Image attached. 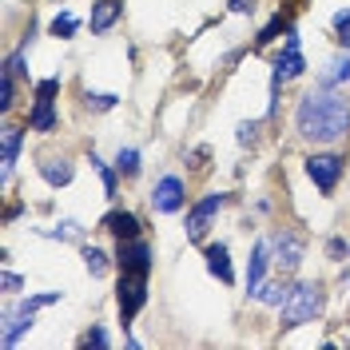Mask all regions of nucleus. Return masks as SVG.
<instances>
[{"label":"nucleus","mask_w":350,"mask_h":350,"mask_svg":"<svg viewBox=\"0 0 350 350\" xmlns=\"http://www.w3.org/2000/svg\"><path fill=\"white\" fill-rule=\"evenodd\" d=\"M295 131H299V139L314 144V148L342 144L350 135V100L334 88L314 84L295 108Z\"/></svg>","instance_id":"obj_1"},{"label":"nucleus","mask_w":350,"mask_h":350,"mask_svg":"<svg viewBox=\"0 0 350 350\" xmlns=\"http://www.w3.org/2000/svg\"><path fill=\"white\" fill-rule=\"evenodd\" d=\"M323 283L319 279H303V283L291 286V295H286V303L279 306V323H283V330H295L303 327V323H310L319 310H323Z\"/></svg>","instance_id":"obj_2"},{"label":"nucleus","mask_w":350,"mask_h":350,"mask_svg":"<svg viewBox=\"0 0 350 350\" xmlns=\"http://www.w3.org/2000/svg\"><path fill=\"white\" fill-rule=\"evenodd\" d=\"M306 72V56H303V40H299V28L291 24L286 28V44H283V52L275 56V72H271V116L279 111V88L291 84V80H299Z\"/></svg>","instance_id":"obj_3"},{"label":"nucleus","mask_w":350,"mask_h":350,"mask_svg":"<svg viewBox=\"0 0 350 350\" xmlns=\"http://www.w3.org/2000/svg\"><path fill=\"white\" fill-rule=\"evenodd\" d=\"M116 303H120V323L131 327V319L148 306V271H124L116 286Z\"/></svg>","instance_id":"obj_4"},{"label":"nucleus","mask_w":350,"mask_h":350,"mask_svg":"<svg viewBox=\"0 0 350 350\" xmlns=\"http://www.w3.org/2000/svg\"><path fill=\"white\" fill-rule=\"evenodd\" d=\"M271 259H275V271L279 275H295L299 267H303L306 259V239L299 235V231H291V227H283V231H275L271 235Z\"/></svg>","instance_id":"obj_5"},{"label":"nucleus","mask_w":350,"mask_h":350,"mask_svg":"<svg viewBox=\"0 0 350 350\" xmlns=\"http://www.w3.org/2000/svg\"><path fill=\"white\" fill-rule=\"evenodd\" d=\"M347 172V159L338 152H314L306 155V175H310V183L323 191V196H334V187H338V179Z\"/></svg>","instance_id":"obj_6"},{"label":"nucleus","mask_w":350,"mask_h":350,"mask_svg":"<svg viewBox=\"0 0 350 350\" xmlns=\"http://www.w3.org/2000/svg\"><path fill=\"white\" fill-rule=\"evenodd\" d=\"M227 207V196L223 191H211V196H203L187 211V223H183V235H187V243H203L207 239V231H211V223H215V215Z\"/></svg>","instance_id":"obj_7"},{"label":"nucleus","mask_w":350,"mask_h":350,"mask_svg":"<svg viewBox=\"0 0 350 350\" xmlns=\"http://www.w3.org/2000/svg\"><path fill=\"white\" fill-rule=\"evenodd\" d=\"M183 203H187V183H183L179 175H163V179H155L152 207L159 211V215H175V211H183Z\"/></svg>","instance_id":"obj_8"},{"label":"nucleus","mask_w":350,"mask_h":350,"mask_svg":"<svg viewBox=\"0 0 350 350\" xmlns=\"http://www.w3.org/2000/svg\"><path fill=\"white\" fill-rule=\"evenodd\" d=\"M0 319H4V334H0L4 347H16L21 334L32 330V323H36V306H28V299H21V303H4Z\"/></svg>","instance_id":"obj_9"},{"label":"nucleus","mask_w":350,"mask_h":350,"mask_svg":"<svg viewBox=\"0 0 350 350\" xmlns=\"http://www.w3.org/2000/svg\"><path fill=\"white\" fill-rule=\"evenodd\" d=\"M116 262H120V271H148L152 275L155 251H152V243L139 235V239H128V243L116 247Z\"/></svg>","instance_id":"obj_10"},{"label":"nucleus","mask_w":350,"mask_h":350,"mask_svg":"<svg viewBox=\"0 0 350 350\" xmlns=\"http://www.w3.org/2000/svg\"><path fill=\"white\" fill-rule=\"evenodd\" d=\"M100 231H108L116 243H128V239H139L144 235V223H139V215L135 211H108V215L100 219Z\"/></svg>","instance_id":"obj_11"},{"label":"nucleus","mask_w":350,"mask_h":350,"mask_svg":"<svg viewBox=\"0 0 350 350\" xmlns=\"http://www.w3.org/2000/svg\"><path fill=\"white\" fill-rule=\"evenodd\" d=\"M271 239H259L251 247V259H247V295H259L262 279H267V267H271Z\"/></svg>","instance_id":"obj_12"},{"label":"nucleus","mask_w":350,"mask_h":350,"mask_svg":"<svg viewBox=\"0 0 350 350\" xmlns=\"http://www.w3.org/2000/svg\"><path fill=\"white\" fill-rule=\"evenodd\" d=\"M124 16V0H96L92 4V16H88V28H92V36H104L111 32L116 24Z\"/></svg>","instance_id":"obj_13"},{"label":"nucleus","mask_w":350,"mask_h":350,"mask_svg":"<svg viewBox=\"0 0 350 350\" xmlns=\"http://www.w3.org/2000/svg\"><path fill=\"white\" fill-rule=\"evenodd\" d=\"M203 259H207V271L215 275L219 283H235V267H231V251H227V243H207L203 247Z\"/></svg>","instance_id":"obj_14"},{"label":"nucleus","mask_w":350,"mask_h":350,"mask_svg":"<svg viewBox=\"0 0 350 350\" xmlns=\"http://www.w3.org/2000/svg\"><path fill=\"white\" fill-rule=\"evenodd\" d=\"M36 167H40L44 183H52V187H68V183H72V175H76V163H72L68 155H44Z\"/></svg>","instance_id":"obj_15"},{"label":"nucleus","mask_w":350,"mask_h":350,"mask_svg":"<svg viewBox=\"0 0 350 350\" xmlns=\"http://www.w3.org/2000/svg\"><path fill=\"white\" fill-rule=\"evenodd\" d=\"M24 131L28 128H4V148H0V183L8 187V179H12V163H16V155L24 148Z\"/></svg>","instance_id":"obj_16"},{"label":"nucleus","mask_w":350,"mask_h":350,"mask_svg":"<svg viewBox=\"0 0 350 350\" xmlns=\"http://www.w3.org/2000/svg\"><path fill=\"white\" fill-rule=\"evenodd\" d=\"M60 116H56V100H36L28 111V128L32 131H56Z\"/></svg>","instance_id":"obj_17"},{"label":"nucleus","mask_w":350,"mask_h":350,"mask_svg":"<svg viewBox=\"0 0 350 350\" xmlns=\"http://www.w3.org/2000/svg\"><path fill=\"white\" fill-rule=\"evenodd\" d=\"M44 239H60V243H80L84 239V227L76 223V219H64V223H56V227H40Z\"/></svg>","instance_id":"obj_18"},{"label":"nucleus","mask_w":350,"mask_h":350,"mask_svg":"<svg viewBox=\"0 0 350 350\" xmlns=\"http://www.w3.org/2000/svg\"><path fill=\"white\" fill-rule=\"evenodd\" d=\"M84 267H88V275H92V279H104V275H108V267H111L108 251H100V247H84Z\"/></svg>","instance_id":"obj_19"},{"label":"nucleus","mask_w":350,"mask_h":350,"mask_svg":"<svg viewBox=\"0 0 350 350\" xmlns=\"http://www.w3.org/2000/svg\"><path fill=\"white\" fill-rule=\"evenodd\" d=\"M116 172L124 175V179H135L139 175V152L135 148H120L116 152Z\"/></svg>","instance_id":"obj_20"},{"label":"nucleus","mask_w":350,"mask_h":350,"mask_svg":"<svg viewBox=\"0 0 350 350\" xmlns=\"http://www.w3.org/2000/svg\"><path fill=\"white\" fill-rule=\"evenodd\" d=\"M286 295H291V286H286V283H262L255 299H259L262 306H283Z\"/></svg>","instance_id":"obj_21"},{"label":"nucleus","mask_w":350,"mask_h":350,"mask_svg":"<svg viewBox=\"0 0 350 350\" xmlns=\"http://www.w3.org/2000/svg\"><path fill=\"white\" fill-rule=\"evenodd\" d=\"M92 167H96V172H100V179H104V196L108 199H116V191H120V179H116V167H108V163H104V159H100V155L92 152Z\"/></svg>","instance_id":"obj_22"},{"label":"nucleus","mask_w":350,"mask_h":350,"mask_svg":"<svg viewBox=\"0 0 350 350\" xmlns=\"http://www.w3.org/2000/svg\"><path fill=\"white\" fill-rule=\"evenodd\" d=\"M76 28H80V21H76L72 12H60L56 21L48 24V32H52V36H60V40H72V36H76Z\"/></svg>","instance_id":"obj_23"},{"label":"nucleus","mask_w":350,"mask_h":350,"mask_svg":"<svg viewBox=\"0 0 350 350\" xmlns=\"http://www.w3.org/2000/svg\"><path fill=\"white\" fill-rule=\"evenodd\" d=\"M286 28H291V21H286L283 12H279V16H275V21L267 24V28H262L259 36H255V48H267V44L275 40V36H279V32H286Z\"/></svg>","instance_id":"obj_24"},{"label":"nucleus","mask_w":350,"mask_h":350,"mask_svg":"<svg viewBox=\"0 0 350 350\" xmlns=\"http://www.w3.org/2000/svg\"><path fill=\"white\" fill-rule=\"evenodd\" d=\"M84 100H88L92 111H111L116 104H120V96H111V92H88Z\"/></svg>","instance_id":"obj_25"},{"label":"nucleus","mask_w":350,"mask_h":350,"mask_svg":"<svg viewBox=\"0 0 350 350\" xmlns=\"http://www.w3.org/2000/svg\"><path fill=\"white\" fill-rule=\"evenodd\" d=\"M60 96V76H48L36 84V100H56Z\"/></svg>","instance_id":"obj_26"},{"label":"nucleus","mask_w":350,"mask_h":350,"mask_svg":"<svg viewBox=\"0 0 350 350\" xmlns=\"http://www.w3.org/2000/svg\"><path fill=\"white\" fill-rule=\"evenodd\" d=\"M16 80H21V76L4 72V100H0V108L4 111H12V104H16Z\"/></svg>","instance_id":"obj_27"},{"label":"nucleus","mask_w":350,"mask_h":350,"mask_svg":"<svg viewBox=\"0 0 350 350\" xmlns=\"http://www.w3.org/2000/svg\"><path fill=\"white\" fill-rule=\"evenodd\" d=\"M235 139H239L243 148H247V144H255V139H259V124H255V120H251V124L243 120L239 128H235Z\"/></svg>","instance_id":"obj_28"},{"label":"nucleus","mask_w":350,"mask_h":350,"mask_svg":"<svg viewBox=\"0 0 350 350\" xmlns=\"http://www.w3.org/2000/svg\"><path fill=\"white\" fill-rule=\"evenodd\" d=\"M334 36H338V40H347L350 36V8H342V12H334Z\"/></svg>","instance_id":"obj_29"},{"label":"nucleus","mask_w":350,"mask_h":350,"mask_svg":"<svg viewBox=\"0 0 350 350\" xmlns=\"http://www.w3.org/2000/svg\"><path fill=\"white\" fill-rule=\"evenodd\" d=\"M0 286H4V295H21L24 279L16 275V271H4V275H0Z\"/></svg>","instance_id":"obj_30"},{"label":"nucleus","mask_w":350,"mask_h":350,"mask_svg":"<svg viewBox=\"0 0 350 350\" xmlns=\"http://www.w3.org/2000/svg\"><path fill=\"white\" fill-rule=\"evenodd\" d=\"M108 342H111V338H108V330H104V327H92L84 334V347H108Z\"/></svg>","instance_id":"obj_31"},{"label":"nucleus","mask_w":350,"mask_h":350,"mask_svg":"<svg viewBox=\"0 0 350 350\" xmlns=\"http://www.w3.org/2000/svg\"><path fill=\"white\" fill-rule=\"evenodd\" d=\"M327 255H330V259H334V262H342V259H347V255H350L347 239H330V243H327Z\"/></svg>","instance_id":"obj_32"},{"label":"nucleus","mask_w":350,"mask_h":350,"mask_svg":"<svg viewBox=\"0 0 350 350\" xmlns=\"http://www.w3.org/2000/svg\"><path fill=\"white\" fill-rule=\"evenodd\" d=\"M231 4V12H251L255 8V0H227Z\"/></svg>","instance_id":"obj_33"}]
</instances>
